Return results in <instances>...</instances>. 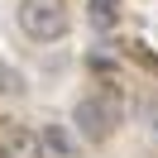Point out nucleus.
<instances>
[{"label": "nucleus", "instance_id": "nucleus-1", "mask_svg": "<svg viewBox=\"0 0 158 158\" xmlns=\"http://www.w3.org/2000/svg\"><path fill=\"white\" fill-rule=\"evenodd\" d=\"M72 125H77V139L106 144V139L125 125V91L120 86H91L86 96H77V106H72Z\"/></svg>", "mask_w": 158, "mask_h": 158}, {"label": "nucleus", "instance_id": "nucleus-2", "mask_svg": "<svg viewBox=\"0 0 158 158\" xmlns=\"http://www.w3.org/2000/svg\"><path fill=\"white\" fill-rule=\"evenodd\" d=\"M15 19H19V34L29 43H62L72 29V15L62 0H19Z\"/></svg>", "mask_w": 158, "mask_h": 158}, {"label": "nucleus", "instance_id": "nucleus-3", "mask_svg": "<svg viewBox=\"0 0 158 158\" xmlns=\"http://www.w3.org/2000/svg\"><path fill=\"white\" fill-rule=\"evenodd\" d=\"M0 158H48L43 153V134H34V129L15 125L0 134Z\"/></svg>", "mask_w": 158, "mask_h": 158}, {"label": "nucleus", "instance_id": "nucleus-4", "mask_svg": "<svg viewBox=\"0 0 158 158\" xmlns=\"http://www.w3.org/2000/svg\"><path fill=\"white\" fill-rule=\"evenodd\" d=\"M86 24L96 34H110L120 24V0H86Z\"/></svg>", "mask_w": 158, "mask_h": 158}, {"label": "nucleus", "instance_id": "nucleus-5", "mask_svg": "<svg viewBox=\"0 0 158 158\" xmlns=\"http://www.w3.org/2000/svg\"><path fill=\"white\" fill-rule=\"evenodd\" d=\"M0 96L5 101H24L29 96V77H24L15 62H5V58H0Z\"/></svg>", "mask_w": 158, "mask_h": 158}]
</instances>
